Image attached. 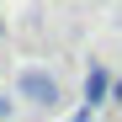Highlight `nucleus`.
Here are the masks:
<instances>
[{
    "mask_svg": "<svg viewBox=\"0 0 122 122\" xmlns=\"http://www.w3.org/2000/svg\"><path fill=\"white\" fill-rule=\"evenodd\" d=\"M16 90H21V101H32V106H58V80L48 69H21Z\"/></svg>",
    "mask_w": 122,
    "mask_h": 122,
    "instance_id": "1",
    "label": "nucleus"
},
{
    "mask_svg": "<svg viewBox=\"0 0 122 122\" xmlns=\"http://www.w3.org/2000/svg\"><path fill=\"white\" fill-rule=\"evenodd\" d=\"M106 90H112V74L96 64V69L85 74V106H101V101H106Z\"/></svg>",
    "mask_w": 122,
    "mask_h": 122,
    "instance_id": "2",
    "label": "nucleus"
},
{
    "mask_svg": "<svg viewBox=\"0 0 122 122\" xmlns=\"http://www.w3.org/2000/svg\"><path fill=\"white\" fill-rule=\"evenodd\" d=\"M11 117V96H0V122H5Z\"/></svg>",
    "mask_w": 122,
    "mask_h": 122,
    "instance_id": "3",
    "label": "nucleus"
},
{
    "mask_svg": "<svg viewBox=\"0 0 122 122\" xmlns=\"http://www.w3.org/2000/svg\"><path fill=\"white\" fill-rule=\"evenodd\" d=\"M106 96H112V101H122V80H112V90H106Z\"/></svg>",
    "mask_w": 122,
    "mask_h": 122,
    "instance_id": "4",
    "label": "nucleus"
},
{
    "mask_svg": "<svg viewBox=\"0 0 122 122\" xmlns=\"http://www.w3.org/2000/svg\"><path fill=\"white\" fill-rule=\"evenodd\" d=\"M0 32H5V27H0Z\"/></svg>",
    "mask_w": 122,
    "mask_h": 122,
    "instance_id": "5",
    "label": "nucleus"
}]
</instances>
